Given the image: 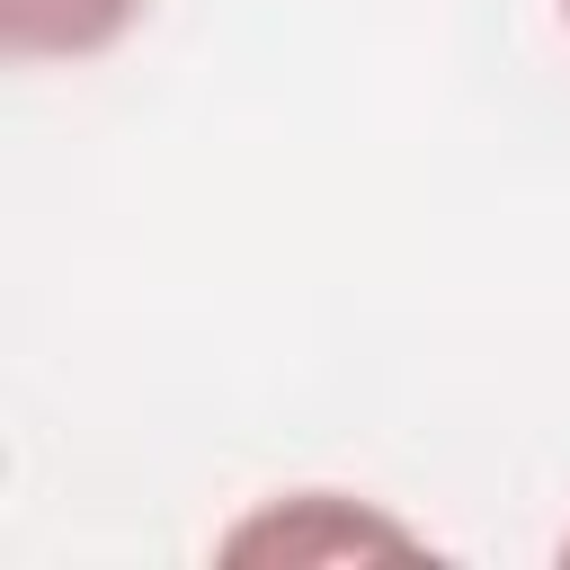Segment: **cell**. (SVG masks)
<instances>
[{
  "label": "cell",
  "instance_id": "1",
  "mask_svg": "<svg viewBox=\"0 0 570 570\" xmlns=\"http://www.w3.org/2000/svg\"><path fill=\"white\" fill-rule=\"evenodd\" d=\"M151 0H0V45L18 62H89L107 53Z\"/></svg>",
  "mask_w": 570,
  "mask_h": 570
},
{
  "label": "cell",
  "instance_id": "2",
  "mask_svg": "<svg viewBox=\"0 0 570 570\" xmlns=\"http://www.w3.org/2000/svg\"><path fill=\"white\" fill-rule=\"evenodd\" d=\"M312 508H330V490H312ZM258 543H285V552H356V543H410L401 525H374V517H330V525H294L285 508L267 517V525H240L232 534V552H258Z\"/></svg>",
  "mask_w": 570,
  "mask_h": 570
},
{
  "label": "cell",
  "instance_id": "3",
  "mask_svg": "<svg viewBox=\"0 0 570 570\" xmlns=\"http://www.w3.org/2000/svg\"><path fill=\"white\" fill-rule=\"evenodd\" d=\"M561 18H570V0H561Z\"/></svg>",
  "mask_w": 570,
  "mask_h": 570
}]
</instances>
